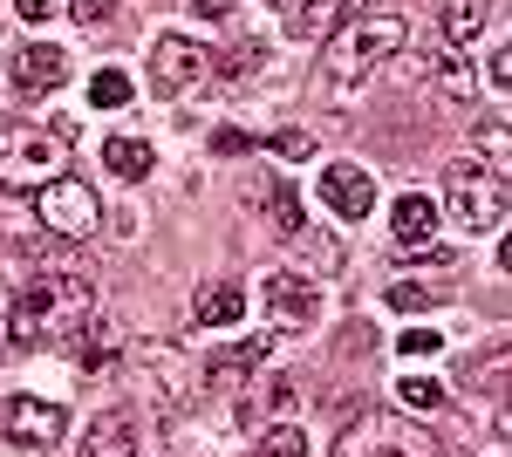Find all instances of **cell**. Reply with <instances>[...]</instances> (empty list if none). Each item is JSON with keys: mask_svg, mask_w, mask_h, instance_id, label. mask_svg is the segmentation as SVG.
Returning <instances> with one entry per match:
<instances>
[{"mask_svg": "<svg viewBox=\"0 0 512 457\" xmlns=\"http://www.w3.org/2000/svg\"><path fill=\"white\" fill-rule=\"evenodd\" d=\"M96 314V280L82 267H41L21 294H14V307H7V342L14 348H48L62 342L69 328H82Z\"/></svg>", "mask_w": 512, "mask_h": 457, "instance_id": "6da1fadb", "label": "cell"}, {"mask_svg": "<svg viewBox=\"0 0 512 457\" xmlns=\"http://www.w3.org/2000/svg\"><path fill=\"white\" fill-rule=\"evenodd\" d=\"M403 41H410V28L396 14H355V21H342L328 35V48H321V96L335 110H349L355 96H362V82L376 76Z\"/></svg>", "mask_w": 512, "mask_h": 457, "instance_id": "7a4b0ae2", "label": "cell"}, {"mask_svg": "<svg viewBox=\"0 0 512 457\" xmlns=\"http://www.w3.org/2000/svg\"><path fill=\"white\" fill-rule=\"evenodd\" d=\"M62 171V130H35V123H0V185L35 191Z\"/></svg>", "mask_w": 512, "mask_h": 457, "instance_id": "3957f363", "label": "cell"}, {"mask_svg": "<svg viewBox=\"0 0 512 457\" xmlns=\"http://www.w3.org/2000/svg\"><path fill=\"white\" fill-rule=\"evenodd\" d=\"M130 362H137L144 396H151L158 417H178V410L198 396V369H192V355H185L178 342H137V348H130Z\"/></svg>", "mask_w": 512, "mask_h": 457, "instance_id": "277c9868", "label": "cell"}, {"mask_svg": "<svg viewBox=\"0 0 512 457\" xmlns=\"http://www.w3.org/2000/svg\"><path fill=\"white\" fill-rule=\"evenodd\" d=\"M335 457H437V437L424 430V423H403V417H355L349 430H342V444H335Z\"/></svg>", "mask_w": 512, "mask_h": 457, "instance_id": "5b68a950", "label": "cell"}, {"mask_svg": "<svg viewBox=\"0 0 512 457\" xmlns=\"http://www.w3.org/2000/svg\"><path fill=\"white\" fill-rule=\"evenodd\" d=\"M437 212H451L465 232H499L506 226V185H499V171L458 164V171L444 178V205H437Z\"/></svg>", "mask_w": 512, "mask_h": 457, "instance_id": "8992f818", "label": "cell"}, {"mask_svg": "<svg viewBox=\"0 0 512 457\" xmlns=\"http://www.w3.org/2000/svg\"><path fill=\"white\" fill-rule=\"evenodd\" d=\"M35 219L48 239H89L96 232V219H103V205H96V191L82 185V178H48V185H35Z\"/></svg>", "mask_w": 512, "mask_h": 457, "instance_id": "52a82bcc", "label": "cell"}, {"mask_svg": "<svg viewBox=\"0 0 512 457\" xmlns=\"http://www.w3.org/2000/svg\"><path fill=\"white\" fill-rule=\"evenodd\" d=\"M69 430V410L62 403H41V396H7L0 403V437L21 444V451H55Z\"/></svg>", "mask_w": 512, "mask_h": 457, "instance_id": "ba28073f", "label": "cell"}, {"mask_svg": "<svg viewBox=\"0 0 512 457\" xmlns=\"http://www.w3.org/2000/svg\"><path fill=\"white\" fill-rule=\"evenodd\" d=\"M260 301H267V321H274L280 335H301V328H315V321H321V294L301 280V273H267Z\"/></svg>", "mask_w": 512, "mask_h": 457, "instance_id": "9c48e42d", "label": "cell"}, {"mask_svg": "<svg viewBox=\"0 0 512 457\" xmlns=\"http://www.w3.org/2000/svg\"><path fill=\"white\" fill-rule=\"evenodd\" d=\"M69 355H76L82 376H117L123 355H130V335H123V321H110V314H89L76 328V342H69Z\"/></svg>", "mask_w": 512, "mask_h": 457, "instance_id": "30bf717a", "label": "cell"}, {"mask_svg": "<svg viewBox=\"0 0 512 457\" xmlns=\"http://www.w3.org/2000/svg\"><path fill=\"white\" fill-rule=\"evenodd\" d=\"M321 205L335 212V219H369L376 212V178L362 171V164H349V157H335V164H321Z\"/></svg>", "mask_w": 512, "mask_h": 457, "instance_id": "8fae6325", "label": "cell"}, {"mask_svg": "<svg viewBox=\"0 0 512 457\" xmlns=\"http://www.w3.org/2000/svg\"><path fill=\"white\" fill-rule=\"evenodd\" d=\"M205 69H212V55H205L192 35H158L151 41V89H164V96L192 89Z\"/></svg>", "mask_w": 512, "mask_h": 457, "instance_id": "7c38bea8", "label": "cell"}, {"mask_svg": "<svg viewBox=\"0 0 512 457\" xmlns=\"http://www.w3.org/2000/svg\"><path fill=\"white\" fill-rule=\"evenodd\" d=\"M7 82H14V96H55V89L69 82V55L48 48V41H35V48H21V55L7 62Z\"/></svg>", "mask_w": 512, "mask_h": 457, "instance_id": "4fadbf2b", "label": "cell"}, {"mask_svg": "<svg viewBox=\"0 0 512 457\" xmlns=\"http://www.w3.org/2000/svg\"><path fill=\"white\" fill-rule=\"evenodd\" d=\"M308 403V382H294V376H267L246 403H239V423L246 430H260V423H287L294 410Z\"/></svg>", "mask_w": 512, "mask_h": 457, "instance_id": "5bb4252c", "label": "cell"}, {"mask_svg": "<svg viewBox=\"0 0 512 457\" xmlns=\"http://www.w3.org/2000/svg\"><path fill=\"white\" fill-rule=\"evenodd\" d=\"M437 198H424V191H403L390 205V232H396V246L403 253H431V239H437Z\"/></svg>", "mask_w": 512, "mask_h": 457, "instance_id": "9a60e30c", "label": "cell"}, {"mask_svg": "<svg viewBox=\"0 0 512 457\" xmlns=\"http://www.w3.org/2000/svg\"><path fill=\"white\" fill-rule=\"evenodd\" d=\"M355 14H362V0H301V7L287 14V28H294V41L321 48V41L335 35L342 21H355Z\"/></svg>", "mask_w": 512, "mask_h": 457, "instance_id": "2e32d148", "label": "cell"}, {"mask_svg": "<svg viewBox=\"0 0 512 457\" xmlns=\"http://www.w3.org/2000/svg\"><path fill=\"white\" fill-rule=\"evenodd\" d=\"M76 457H137V430H130V417H123V410L96 417L89 430H82Z\"/></svg>", "mask_w": 512, "mask_h": 457, "instance_id": "e0dca14e", "label": "cell"}, {"mask_svg": "<svg viewBox=\"0 0 512 457\" xmlns=\"http://www.w3.org/2000/svg\"><path fill=\"white\" fill-rule=\"evenodd\" d=\"M192 321L198 328H233V321H246V287H239V280L205 287V294L192 301Z\"/></svg>", "mask_w": 512, "mask_h": 457, "instance_id": "ac0fdd59", "label": "cell"}, {"mask_svg": "<svg viewBox=\"0 0 512 457\" xmlns=\"http://www.w3.org/2000/svg\"><path fill=\"white\" fill-rule=\"evenodd\" d=\"M103 164H110V178H123V185H137V178H151V164H158V151H151L144 137H110V144H103Z\"/></svg>", "mask_w": 512, "mask_h": 457, "instance_id": "d6986e66", "label": "cell"}, {"mask_svg": "<svg viewBox=\"0 0 512 457\" xmlns=\"http://www.w3.org/2000/svg\"><path fill=\"white\" fill-rule=\"evenodd\" d=\"M492 21V0H444V41L451 48H472Z\"/></svg>", "mask_w": 512, "mask_h": 457, "instance_id": "ffe728a7", "label": "cell"}, {"mask_svg": "<svg viewBox=\"0 0 512 457\" xmlns=\"http://www.w3.org/2000/svg\"><path fill=\"white\" fill-rule=\"evenodd\" d=\"M294 253H301V260H315V267H308L315 280H335V273L349 267V253H342V246H335L328 232H308V226L294 232Z\"/></svg>", "mask_w": 512, "mask_h": 457, "instance_id": "44dd1931", "label": "cell"}, {"mask_svg": "<svg viewBox=\"0 0 512 457\" xmlns=\"http://www.w3.org/2000/svg\"><path fill=\"white\" fill-rule=\"evenodd\" d=\"M253 457H308V430L301 423H260Z\"/></svg>", "mask_w": 512, "mask_h": 457, "instance_id": "7402d4cb", "label": "cell"}, {"mask_svg": "<svg viewBox=\"0 0 512 457\" xmlns=\"http://www.w3.org/2000/svg\"><path fill=\"white\" fill-rule=\"evenodd\" d=\"M267 335H253V342H233L226 348V355H212V369H205V376H246V369H260V362H267Z\"/></svg>", "mask_w": 512, "mask_h": 457, "instance_id": "603a6c76", "label": "cell"}, {"mask_svg": "<svg viewBox=\"0 0 512 457\" xmlns=\"http://www.w3.org/2000/svg\"><path fill=\"white\" fill-rule=\"evenodd\" d=\"M431 76H437V89L444 96H472V69H465V48H444L431 62Z\"/></svg>", "mask_w": 512, "mask_h": 457, "instance_id": "cb8c5ba5", "label": "cell"}, {"mask_svg": "<svg viewBox=\"0 0 512 457\" xmlns=\"http://www.w3.org/2000/svg\"><path fill=\"white\" fill-rule=\"evenodd\" d=\"M89 103H96V110H123V103H130V76H123V69H96V76H89Z\"/></svg>", "mask_w": 512, "mask_h": 457, "instance_id": "d4e9b609", "label": "cell"}, {"mask_svg": "<svg viewBox=\"0 0 512 457\" xmlns=\"http://www.w3.org/2000/svg\"><path fill=\"white\" fill-rule=\"evenodd\" d=\"M267 219H274V232H287V239L308 226V219H301V198H294L287 185H267Z\"/></svg>", "mask_w": 512, "mask_h": 457, "instance_id": "484cf974", "label": "cell"}, {"mask_svg": "<svg viewBox=\"0 0 512 457\" xmlns=\"http://www.w3.org/2000/svg\"><path fill=\"white\" fill-rule=\"evenodd\" d=\"M437 301H444V287H424V280H396L390 287L396 314H424V307H437Z\"/></svg>", "mask_w": 512, "mask_h": 457, "instance_id": "4316f807", "label": "cell"}, {"mask_svg": "<svg viewBox=\"0 0 512 457\" xmlns=\"http://www.w3.org/2000/svg\"><path fill=\"white\" fill-rule=\"evenodd\" d=\"M478 151H485V171H506V157H512L506 116H492V123H478Z\"/></svg>", "mask_w": 512, "mask_h": 457, "instance_id": "83f0119b", "label": "cell"}, {"mask_svg": "<svg viewBox=\"0 0 512 457\" xmlns=\"http://www.w3.org/2000/svg\"><path fill=\"white\" fill-rule=\"evenodd\" d=\"M260 69H267V48H260V41H239L233 55L219 62V76H226V82H246V76H260Z\"/></svg>", "mask_w": 512, "mask_h": 457, "instance_id": "f1b7e54d", "label": "cell"}, {"mask_svg": "<svg viewBox=\"0 0 512 457\" xmlns=\"http://www.w3.org/2000/svg\"><path fill=\"white\" fill-rule=\"evenodd\" d=\"M437 348H444L437 328H403V335H396V355H403V362H431Z\"/></svg>", "mask_w": 512, "mask_h": 457, "instance_id": "f546056e", "label": "cell"}, {"mask_svg": "<svg viewBox=\"0 0 512 457\" xmlns=\"http://www.w3.org/2000/svg\"><path fill=\"white\" fill-rule=\"evenodd\" d=\"M403 403H410V410H444V382H431V376H403Z\"/></svg>", "mask_w": 512, "mask_h": 457, "instance_id": "4dcf8cb0", "label": "cell"}, {"mask_svg": "<svg viewBox=\"0 0 512 457\" xmlns=\"http://www.w3.org/2000/svg\"><path fill=\"white\" fill-rule=\"evenodd\" d=\"M69 14H76L82 28H103V21L117 14V0H69Z\"/></svg>", "mask_w": 512, "mask_h": 457, "instance_id": "1f68e13d", "label": "cell"}, {"mask_svg": "<svg viewBox=\"0 0 512 457\" xmlns=\"http://www.w3.org/2000/svg\"><path fill=\"white\" fill-rule=\"evenodd\" d=\"M485 82H492V89H512V55H506V48H492V62H485Z\"/></svg>", "mask_w": 512, "mask_h": 457, "instance_id": "d6a6232c", "label": "cell"}, {"mask_svg": "<svg viewBox=\"0 0 512 457\" xmlns=\"http://www.w3.org/2000/svg\"><path fill=\"white\" fill-rule=\"evenodd\" d=\"M274 151H287V157H315V137H301V130H280Z\"/></svg>", "mask_w": 512, "mask_h": 457, "instance_id": "836d02e7", "label": "cell"}, {"mask_svg": "<svg viewBox=\"0 0 512 457\" xmlns=\"http://www.w3.org/2000/svg\"><path fill=\"white\" fill-rule=\"evenodd\" d=\"M192 14H205V21H226V14H233V0H192Z\"/></svg>", "mask_w": 512, "mask_h": 457, "instance_id": "e575fe53", "label": "cell"}, {"mask_svg": "<svg viewBox=\"0 0 512 457\" xmlns=\"http://www.w3.org/2000/svg\"><path fill=\"white\" fill-rule=\"evenodd\" d=\"M14 7H21V21H48L55 14V0H14Z\"/></svg>", "mask_w": 512, "mask_h": 457, "instance_id": "d590c367", "label": "cell"}]
</instances>
